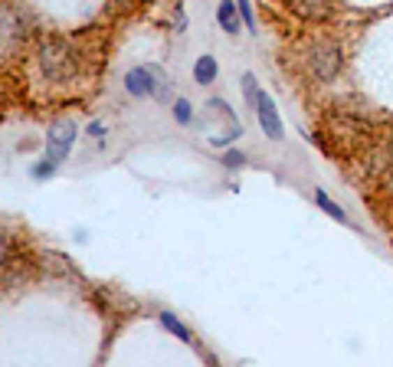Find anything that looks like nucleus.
Instances as JSON below:
<instances>
[{
    "instance_id": "1",
    "label": "nucleus",
    "mask_w": 393,
    "mask_h": 367,
    "mask_svg": "<svg viewBox=\"0 0 393 367\" xmlns=\"http://www.w3.org/2000/svg\"><path fill=\"white\" fill-rule=\"evenodd\" d=\"M164 76H168V73H164V66H158V63L135 66V69L125 73V92L131 98H154V92H158Z\"/></svg>"
},
{
    "instance_id": "2",
    "label": "nucleus",
    "mask_w": 393,
    "mask_h": 367,
    "mask_svg": "<svg viewBox=\"0 0 393 367\" xmlns=\"http://www.w3.org/2000/svg\"><path fill=\"white\" fill-rule=\"evenodd\" d=\"M40 69L50 79H69L75 73V56L66 43H46L40 46Z\"/></svg>"
},
{
    "instance_id": "3",
    "label": "nucleus",
    "mask_w": 393,
    "mask_h": 367,
    "mask_svg": "<svg viewBox=\"0 0 393 367\" xmlns=\"http://www.w3.org/2000/svg\"><path fill=\"white\" fill-rule=\"evenodd\" d=\"M75 135H79V128H75L73 121H56L53 128L46 131V158L56 164H63L66 158L73 154Z\"/></svg>"
},
{
    "instance_id": "4",
    "label": "nucleus",
    "mask_w": 393,
    "mask_h": 367,
    "mask_svg": "<svg viewBox=\"0 0 393 367\" xmlns=\"http://www.w3.org/2000/svg\"><path fill=\"white\" fill-rule=\"evenodd\" d=\"M309 69L311 76L321 79V82H328L341 73V50L331 43H321L315 50H309Z\"/></svg>"
},
{
    "instance_id": "5",
    "label": "nucleus",
    "mask_w": 393,
    "mask_h": 367,
    "mask_svg": "<svg viewBox=\"0 0 393 367\" xmlns=\"http://www.w3.org/2000/svg\"><path fill=\"white\" fill-rule=\"evenodd\" d=\"M255 119H259V125H262V135H266L269 141H282L286 138V125H282V115H279L276 102H272V96H262L255 98Z\"/></svg>"
},
{
    "instance_id": "6",
    "label": "nucleus",
    "mask_w": 393,
    "mask_h": 367,
    "mask_svg": "<svg viewBox=\"0 0 393 367\" xmlns=\"http://www.w3.org/2000/svg\"><path fill=\"white\" fill-rule=\"evenodd\" d=\"M286 3L302 20H328L331 13H334L331 0H286Z\"/></svg>"
},
{
    "instance_id": "7",
    "label": "nucleus",
    "mask_w": 393,
    "mask_h": 367,
    "mask_svg": "<svg viewBox=\"0 0 393 367\" xmlns=\"http://www.w3.org/2000/svg\"><path fill=\"white\" fill-rule=\"evenodd\" d=\"M216 23H220L230 36H236V33H239L243 17H239V10H236V0H220V7H216Z\"/></svg>"
},
{
    "instance_id": "8",
    "label": "nucleus",
    "mask_w": 393,
    "mask_h": 367,
    "mask_svg": "<svg viewBox=\"0 0 393 367\" xmlns=\"http://www.w3.org/2000/svg\"><path fill=\"white\" fill-rule=\"evenodd\" d=\"M216 73H220V66H216L213 56H197V63H193V82L197 86H210Z\"/></svg>"
},
{
    "instance_id": "9",
    "label": "nucleus",
    "mask_w": 393,
    "mask_h": 367,
    "mask_svg": "<svg viewBox=\"0 0 393 367\" xmlns=\"http://www.w3.org/2000/svg\"><path fill=\"white\" fill-rule=\"evenodd\" d=\"M158 322L164 324V328H168L170 335L174 338H181L184 345H193V335H191V328H187V324L181 322V318H177V315L174 312H158Z\"/></svg>"
},
{
    "instance_id": "10",
    "label": "nucleus",
    "mask_w": 393,
    "mask_h": 367,
    "mask_svg": "<svg viewBox=\"0 0 393 367\" xmlns=\"http://www.w3.org/2000/svg\"><path fill=\"white\" fill-rule=\"evenodd\" d=\"M315 204H318V207H321V210H325V214H328V216H334L338 223H351V220H348V214H344V210H341V207H338V200H331V197L325 194L321 187H315Z\"/></svg>"
},
{
    "instance_id": "11",
    "label": "nucleus",
    "mask_w": 393,
    "mask_h": 367,
    "mask_svg": "<svg viewBox=\"0 0 393 367\" xmlns=\"http://www.w3.org/2000/svg\"><path fill=\"white\" fill-rule=\"evenodd\" d=\"M170 105H174V121H177L181 128H187V125L193 121V105L187 102V98H174Z\"/></svg>"
},
{
    "instance_id": "12",
    "label": "nucleus",
    "mask_w": 393,
    "mask_h": 367,
    "mask_svg": "<svg viewBox=\"0 0 393 367\" xmlns=\"http://www.w3.org/2000/svg\"><path fill=\"white\" fill-rule=\"evenodd\" d=\"M239 86H243V96L249 105H255V98L262 96V89H259V82H255L253 73H243V79H239Z\"/></svg>"
},
{
    "instance_id": "13",
    "label": "nucleus",
    "mask_w": 393,
    "mask_h": 367,
    "mask_svg": "<svg viewBox=\"0 0 393 367\" xmlns=\"http://www.w3.org/2000/svg\"><path fill=\"white\" fill-rule=\"evenodd\" d=\"M10 253H13V233L0 227V269L10 262Z\"/></svg>"
},
{
    "instance_id": "14",
    "label": "nucleus",
    "mask_w": 393,
    "mask_h": 367,
    "mask_svg": "<svg viewBox=\"0 0 393 367\" xmlns=\"http://www.w3.org/2000/svg\"><path fill=\"white\" fill-rule=\"evenodd\" d=\"M220 164H223V167H230V171H236V167H246V164H249V158H246L243 151H226V154H220Z\"/></svg>"
},
{
    "instance_id": "15",
    "label": "nucleus",
    "mask_w": 393,
    "mask_h": 367,
    "mask_svg": "<svg viewBox=\"0 0 393 367\" xmlns=\"http://www.w3.org/2000/svg\"><path fill=\"white\" fill-rule=\"evenodd\" d=\"M56 167H59V164H56V161H50V158H46V161L33 164V167H30V174H33V177H36V181H46V177H53V174H56Z\"/></svg>"
},
{
    "instance_id": "16",
    "label": "nucleus",
    "mask_w": 393,
    "mask_h": 367,
    "mask_svg": "<svg viewBox=\"0 0 393 367\" xmlns=\"http://www.w3.org/2000/svg\"><path fill=\"white\" fill-rule=\"evenodd\" d=\"M170 96H174V82H170V76H164L158 92H154V102H158V105H170Z\"/></svg>"
},
{
    "instance_id": "17",
    "label": "nucleus",
    "mask_w": 393,
    "mask_h": 367,
    "mask_svg": "<svg viewBox=\"0 0 393 367\" xmlns=\"http://www.w3.org/2000/svg\"><path fill=\"white\" fill-rule=\"evenodd\" d=\"M239 135H243V128H239V125H233V128L226 131V135H213L210 144H213V148H226V144H233Z\"/></svg>"
},
{
    "instance_id": "18",
    "label": "nucleus",
    "mask_w": 393,
    "mask_h": 367,
    "mask_svg": "<svg viewBox=\"0 0 393 367\" xmlns=\"http://www.w3.org/2000/svg\"><path fill=\"white\" fill-rule=\"evenodd\" d=\"M236 10H239L243 23L249 27V33H253V30H255V23H253V7H249V0H236Z\"/></svg>"
},
{
    "instance_id": "19",
    "label": "nucleus",
    "mask_w": 393,
    "mask_h": 367,
    "mask_svg": "<svg viewBox=\"0 0 393 367\" xmlns=\"http://www.w3.org/2000/svg\"><path fill=\"white\" fill-rule=\"evenodd\" d=\"M207 105H210L213 112H220V115H226V119H230V121H233V125H236V112H233V108H230V105H226L223 98H210Z\"/></svg>"
},
{
    "instance_id": "20",
    "label": "nucleus",
    "mask_w": 393,
    "mask_h": 367,
    "mask_svg": "<svg viewBox=\"0 0 393 367\" xmlns=\"http://www.w3.org/2000/svg\"><path fill=\"white\" fill-rule=\"evenodd\" d=\"M187 30V13H184V7H177V13H174V33H184Z\"/></svg>"
},
{
    "instance_id": "21",
    "label": "nucleus",
    "mask_w": 393,
    "mask_h": 367,
    "mask_svg": "<svg viewBox=\"0 0 393 367\" xmlns=\"http://www.w3.org/2000/svg\"><path fill=\"white\" fill-rule=\"evenodd\" d=\"M85 131H89V138H92V135H96V138H105V125H102V121H89V128H85Z\"/></svg>"
},
{
    "instance_id": "22",
    "label": "nucleus",
    "mask_w": 393,
    "mask_h": 367,
    "mask_svg": "<svg viewBox=\"0 0 393 367\" xmlns=\"http://www.w3.org/2000/svg\"><path fill=\"white\" fill-rule=\"evenodd\" d=\"M387 190H390V194H393V171L387 174Z\"/></svg>"
}]
</instances>
